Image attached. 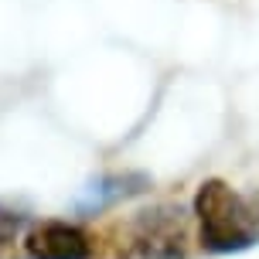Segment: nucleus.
<instances>
[{
    "instance_id": "f257e3e1",
    "label": "nucleus",
    "mask_w": 259,
    "mask_h": 259,
    "mask_svg": "<svg viewBox=\"0 0 259 259\" xmlns=\"http://www.w3.org/2000/svg\"><path fill=\"white\" fill-rule=\"evenodd\" d=\"M194 215L201 249L215 256L246 252L259 242V215L222 178H208L194 191Z\"/></svg>"
},
{
    "instance_id": "f03ea898",
    "label": "nucleus",
    "mask_w": 259,
    "mask_h": 259,
    "mask_svg": "<svg viewBox=\"0 0 259 259\" xmlns=\"http://www.w3.org/2000/svg\"><path fill=\"white\" fill-rule=\"evenodd\" d=\"M133 249L140 259H184L188 219L181 205H154L133 219Z\"/></svg>"
},
{
    "instance_id": "7ed1b4c3",
    "label": "nucleus",
    "mask_w": 259,
    "mask_h": 259,
    "mask_svg": "<svg viewBox=\"0 0 259 259\" xmlns=\"http://www.w3.org/2000/svg\"><path fill=\"white\" fill-rule=\"evenodd\" d=\"M147 188H150V178L143 170H113V174H99V178L85 181L72 194L68 205L75 215L92 219V215H103V211L123 205L130 198H140Z\"/></svg>"
},
{
    "instance_id": "20e7f679",
    "label": "nucleus",
    "mask_w": 259,
    "mask_h": 259,
    "mask_svg": "<svg viewBox=\"0 0 259 259\" xmlns=\"http://www.w3.org/2000/svg\"><path fill=\"white\" fill-rule=\"evenodd\" d=\"M96 242L75 222L48 219L24 235V259H92Z\"/></svg>"
},
{
    "instance_id": "39448f33",
    "label": "nucleus",
    "mask_w": 259,
    "mask_h": 259,
    "mask_svg": "<svg viewBox=\"0 0 259 259\" xmlns=\"http://www.w3.org/2000/svg\"><path fill=\"white\" fill-rule=\"evenodd\" d=\"M27 225H31V211L7 201V198H0V246H11Z\"/></svg>"
},
{
    "instance_id": "423d86ee",
    "label": "nucleus",
    "mask_w": 259,
    "mask_h": 259,
    "mask_svg": "<svg viewBox=\"0 0 259 259\" xmlns=\"http://www.w3.org/2000/svg\"><path fill=\"white\" fill-rule=\"evenodd\" d=\"M256 215H259V211H256Z\"/></svg>"
}]
</instances>
